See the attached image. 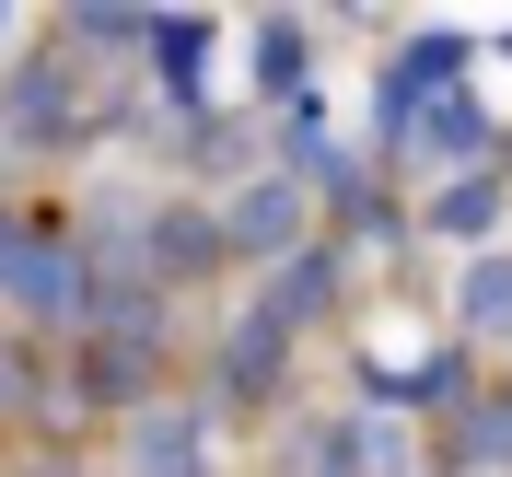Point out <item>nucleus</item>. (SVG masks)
<instances>
[{
  "label": "nucleus",
  "mask_w": 512,
  "mask_h": 477,
  "mask_svg": "<svg viewBox=\"0 0 512 477\" xmlns=\"http://www.w3.org/2000/svg\"><path fill=\"white\" fill-rule=\"evenodd\" d=\"M59 35H94V59H105V47H140V12H59Z\"/></svg>",
  "instance_id": "f8f14e48"
},
{
  "label": "nucleus",
  "mask_w": 512,
  "mask_h": 477,
  "mask_svg": "<svg viewBox=\"0 0 512 477\" xmlns=\"http://www.w3.org/2000/svg\"><path fill=\"white\" fill-rule=\"evenodd\" d=\"M0 35H12V12H0Z\"/></svg>",
  "instance_id": "4468645a"
},
{
  "label": "nucleus",
  "mask_w": 512,
  "mask_h": 477,
  "mask_svg": "<svg viewBox=\"0 0 512 477\" xmlns=\"http://www.w3.org/2000/svg\"><path fill=\"white\" fill-rule=\"evenodd\" d=\"M501 210H512V163H478V175H443V187L419 198V233L478 245V233H501Z\"/></svg>",
  "instance_id": "39448f33"
},
{
  "label": "nucleus",
  "mask_w": 512,
  "mask_h": 477,
  "mask_svg": "<svg viewBox=\"0 0 512 477\" xmlns=\"http://www.w3.org/2000/svg\"><path fill=\"white\" fill-rule=\"evenodd\" d=\"M338 291H350V256H338V245H303V256H280V268H268V291H256V315L303 338L315 315H338Z\"/></svg>",
  "instance_id": "20e7f679"
},
{
  "label": "nucleus",
  "mask_w": 512,
  "mask_h": 477,
  "mask_svg": "<svg viewBox=\"0 0 512 477\" xmlns=\"http://www.w3.org/2000/svg\"><path fill=\"white\" fill-rule=\"evenodd\" d=\"M12 361H24V350H12V338H0V373H12Z\"/></svg>",
  "instance_id": "ddd939ff"
},
{
  "label": "nucleus",
  "mask_w": 512,
  "mask_h": 477,
  "mask_svg": "<svg viewBox=\"0 0 512 477\" xmlns=\"http://www.w3.org/2000/svg\"><path fill=\"white\" fill-rule=\"evenodd\" d=\"M210 35H222V24H198V12H140V47H152V70L175 82V94H198V70H210Z\"/></svg>",
  "instance_id": "9d476101"
},
{
  "label": "nucleus",
  "mask_w": 512,
  "mask_h": 477,
  "mask_svg": "<svg viewBox=\"0 0 512 477\" xmlns=\"http://www.w3.org/2000/svg\"><path fill=\"white\" fill-rule=\"evenodd\" d=\"M128 477H210V419L198 408H140L128 419Z\"/></svg>",
  "instance_id": "423d86ee"
},
{
  "label": "nucleus",
  "mask_w": 512,
  "mask_h": 477,
  "mask_svg": "<svg viewBox=\"0 0 512 477\" xmlns=\"http://www.w3.org/2000/svg\"><path fill=\"white\" fill-rule=\"evenodd\" d=\"M210 268H233L210 198H163V210H140V280H152V291H187V280H210Z\"/></svg>",
  "instance_id": "f03ea898"
},
{
  "label": "nucleus",
  "mask_w": 512,
  "mask_h": 477,
  "mask_svg": "<svg viewBox=\"0 0 512 477\" xmlns=\"http://www.w3.org/2000/svg\"><path fill=\"white\" fill-rule=\"evenodd\" d=\"M303 222H315V198L291 187V175H245V187L222 198V245L245 256V268H280V256H303Z\"/></svg>",
  "instance_id": "7ed1b4c3"
},
{
  "label": "nucleus",
  "mask_w": 512,
  "mask_h": 477,
  "mask_svg": "<svg viewBox=\"0 0 512 477\" xmlns=\"http://www.w3.org/2000/svg\"><path fill=\"white\" fill-rule=\"evenodd\" d=\"M489 140H501V128L478 117V94H431L408 117V152H396V163H478Z\"/></svg>",
  "instance_id": "6e6552de"
},
{
  "label": "nucleus",
  "mask_w": 512,
  "mask_h": 477,
  "mask_svg": "<svg viewBox=\"0 0 512 477\" xmlns=\"http://www.w3.org/2000/svg\"><path fill=\"white\" fill-rule=\"evenodd\" d=\"M454 326L478 338V350H512V256H466V280H454Z\"/></svg>",
  "instance_id": "1a4fd4ad"
},
{
  "label": "nucleus",
  "mask_w": 512,
  "mask_h": 477,
  "mask_svg": "<svg viewBox=\"0 0 512 477\" xmlns=\"http://www.w3.org/2000/svg\"><path fill=\"white\" fill-rule=\"evenodd\" d=\"M280 373H291V326H268L245 303V315H233V338H222V396L233 408H268V396H280Z\"/></svg>",
  "instance_id": "0eeeda50"
},
{
  "label": "nucleus",
  "mask_w": 512,
  "mask_h": 477,
  "mask_svg": "<svg viewBox=\"0 0 512 477\" xmlns=\"http://www.w3.org/2000/svg\"><path fill=\"white\" fill-rule=\"evenodd\" d=\"M256 82L303 105V24H291V12H280V24H256Z\"/></svg>",
  "instance_id": "9b49d317"
},
{
  "label": "nucleus",
  "mask_w": 512,
  "mask_h": 477,
  "mask_svg": "<svg viewBox=\"0 0 512 477\" xmlns=\"http://www.w3.org/2000/svg\"><path fill=\"white\" fill-rule=\"evenodd\" d=\"M0 140L12 152H82V82H70V47H35L0 82Z\"/></svg>",
  "instance_id": "f257e3e1"
}]
</instances>
